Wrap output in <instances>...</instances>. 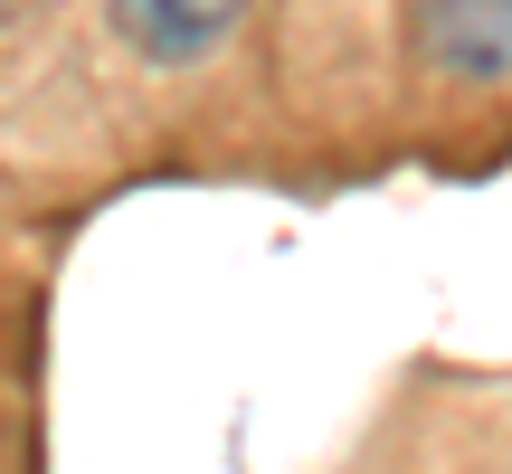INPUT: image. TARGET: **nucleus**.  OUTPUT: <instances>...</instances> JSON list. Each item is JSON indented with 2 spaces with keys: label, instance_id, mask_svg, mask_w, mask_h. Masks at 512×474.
Returning a JSON list of instances; mask_svg holds the SVG:
<instances>
[{
  "label": "nucleus",
  "instance_id": "obj_1",
  "mask_svg": "<svg viewBox=\"0 0 512 474\" xmlns=\"http://www.w3.org/2000/svg\"><path fill=\"white\" fill-rule=\"evenodd\" d=\"M418 57L456 86H512V0H418Z\"/></svg>",
  "mask_w": 512,
  "mask_h": 474
},
{
  "label": "nucleus",
  "instance_id": "obj_2",
  "mask_svg": "<svg viewBox=\"0 0 512 474\" xmlns=\"http://www.w3.org/2000/svg\"><path fill=\"white\" fill-rule=\"evenodd\" d=\"M105 19H114V38H124L143 67H200L247 19V0H105Z\"/></svg>",
  "mask_w": 512,
  "mask_h": 474
}]
</instances>
